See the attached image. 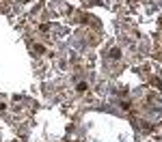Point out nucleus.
I'll list each match as a JSON object with an SVG mask.
<instances>
[{"instance_id": "obj_1", "label": "nucleus", "mask_w": 162, "mask_h": 142, "mask_svg": "<svg viewBox=\"0 0 162 142\" xmlns=\"http://www.w3.org/2000/svg\"><path fill=\"white\" fill-rule=\"evenodd\" d=\"M86 88H89V84H86V82H78V86H76V91H78V93H86Z\"/></svg>"}, {"instance_id": "obj_2", "label": "nucleus", "mask_w": 162, "mask_h": 142, "mask_svg": "<svg viewBox=\"0 0 162 142\" xmlns=\"http://www.w3.org/2000/svg\"><path fill=\"white\" fill-rule=\"evenodd\" d=\"M110 58H121V49L119 47H113L110 49Z\"/></svg>"}, {"instance_id": "obj_3", "label": "nucleus", "mask_w": 162, "mask_h": 142, "mask_svg": "<svg viewBox=\"0 0 162 142\" xmlns=\"http://www.w3.org/2000/svg\"><path fill=\"white\" fill-rule=\"evenodd\" d=\"M33 49H35V52H39V54L45 52V47H43V45H33Z\"/></svg>"}]
</instances>
